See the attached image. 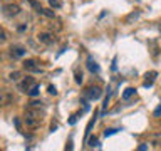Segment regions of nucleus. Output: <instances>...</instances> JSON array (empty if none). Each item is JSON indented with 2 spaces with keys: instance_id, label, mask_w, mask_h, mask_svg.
Wrapping results in <instances>:
<instances>
[{
  "instance_id": "1",
  "label": "nucleus",
  "mask_w": 161,
  "mask_h": 151,
  "mask_svg": "<svg viewBox=\"0 0 161 151\" xmlns=\"http://www.w3.org/2000/svg\"><path fill=\"white\" fill-rule=\"evenodd\" d=\"M42 118H44V109H34V108H27L25 109V116L24 121L27 124V128L35 129L42 124Z\"/></svg>"
},
{
  "instance_id": "2",
  "label": "nucleus",
  "mask_w": 161,
  "mask_h": 151,
  "mask_svg": "<svg viewBox=\"0 0 161 151\" xmlns=\"http://www.w3.org/2000/svg\"><path fill=\"white\" fill-rule=\"evenodd\" d=\"M2 12L5 17H10V19H14V17H17V15H20V7L17 3H5L3 7H2Z\"/></svg>"
},
{
  "instance_id": "3",
  "label": "nucleus",
  "mask_w": 161,
  "mask_h": 151,
  "mask_svg": "<svg viewBox=\"0 0 161 151\" xmlns=\"http://www.w3.org/2000/svg\"><path fill=\"white\" fill-rule=\"evenodd\" d=\"M22 67H24V70L32 72V74H40V72H42V67H40L39 62H37V60H34V59L24 60V62H22Z\"/></svg>"
},
{
  "instance_id": "4",
  "label": "nucleus",
  "mask_w": 161,
  "mask_h": 151,
  "mask_svg": "<svg viewBox=\"0 0 161 151\" xmlns=\"http://www.w3.org/2000/svg\"><path fill=\"white\" fill-rule=\"evenodd\" d=\"M15 101V96L10 92V91H2L0 92V106L5 108V106H10Z\"/></svg>"
},
{
  "instance_id": "5",
  "label": "nucleus",
  "mask_w": 161,
  "mask_h": 151,
  "mask_svg": "<svg viewBox=\"0 0 161 151\" xmlns=\"http://www.w3.org/2000/svg\"><path fill=\"white\" fill-rule=\"evenodd\" d=\"M37 39H39V42H42V44H45V45H50V44L55 42V35L50 34V32H40V34L37 35Z\"/></svg>"
},
{
  "instance_id": "6",
  "label": "nucleus",
  "mask_w": 161,
  "mask_h": 151,
  "mask_svg": "<svg viewBox=\"0 0 161 151\" xmlns=\"http://www.w3.org/2000/svg\"><path fill=\"white\" fill-rule=\"evenodd\" d=\"M149 143L153 144V148L161 149V131H156V133L149 134Z\"/></svg>"
},
{
  "instance_id": "7",
  "label": "nucleus",
  "mask_w": 161,
  "mask_h": 151,
  "mask_svg": "<svg viewBox=\"0 0 161 151\" xmlns=\"http://www.w3.org/2000/svg\"><path fill=\"white\" fill-rule=\"evenodd\" d=\"M156 76H158V72H156V70H149V72H146V74H144V82H143L144 87H151V86L154 84Z\"/></svg>"
},
{
  "instance_id": "8",
  "label": "nucleus",
  "mask_w": 161,
  "mask_h": 151,
  "mask_svg": "<svg viewBox=\"0 0 161 151\" xmlns=\"http://www.w3.org/2000/svg\"><path fill=\"white\" fill-rule=\"evenodd\" d=\"M101 94H103V91H101V87H89L87 91H86V98L94 101V99H99Z\"/></svg>"
},
{
  "instance_id": "9",
  "label": "nucleus",
  "mask_w": 161,
  "mask_h": 151,
  "mask_svg": "<svg viewBox=\"0 0 161 151\" xmlns=\"http://www.w3.org/2000/svg\"><path fill=\"white\" fill-rule=\"evenodd\" d=\"M25 52H27V50H25L24 47H20V45H12V47H10V55H12L14 59H20V57H24Z\"/></svg>"
},
{
  "instance_id": "10",
  "label": "nucleus",
  "mask_w": 161,
  "mask_h": 151,
  "mask_svg": "<svg viewBox=\"0 0 161 151\" xmlns=\"http://www.w3.org/2000/svg\"><path fill=\"white\" fill-rule=\"evenodd\" d=\"M34 84H35V81H34L32 77H25L24 81H20V82H19V87H20V91H22V92H27V91L32 87Z\"/></svg>"
},
{
  "instance_id": "11",
  "label": "nucleus",
  "mask_w": 161,
  "mask_h": 151,
  "mask_svg": "<svg viewBox=\"0 0 161 151\" xmlns=\"http://www.w3.org/2000/svg\"><path fill=\"white\" fill-rule=\"evenodd\" d=\"M8 79L12 81V82H20L22 81V72H19V70H14V72H10V76H8Z\"/></svg>"
},
{
  "instance_id": "12",
  "label": "nucleus",
  "mask_w": 161,
  "mask_h": 151,
  "mask_svg": "<svg viewBox=\"0 0 161 151\" xmlns=\"http://www.w3.org/2000/svg\"><path fill=\"white\" fill-rule=\"evenodd\" d=\"M87 67H89L91 72H99V65L96 64V60H94L92 57H89V59H87Z\"/></svg>"
},
{
  "instance_id": "13",
  "label": "nucleus",
  "mask_w": 161,
  "mask_h": 151,
  "mask_svg": "<svg viewBox=\"0 0 161 151\" xmlns=\"http://www.w3.org/2000/svg\"><path fill=\"white\" fill-rule=\"evenodd\" d=\"M39 84L37 82H35L34 86H32V87H30L29 91H27V92H25V94H27V96H30V98H35V96H39Z\"/></svg>"
},
{
  "instance_id": "14",
  "label": "nucleus",
  "mask_w": 161,
  "mask_h": 151,
  "mask_svg": "<svg viewBox=\"0 0 161 151\" xmlns=\"http://www.w3.org/2000/svg\"><path fill=\"white\" fill-rule=\"evenodd\" d=\"M27 108H34V109H44V103H42V101H30V103H29V106H27Z\"/></svg>"
},
{
  "instance_id": "15",
  "label": "nucleus",
  "mask_w": 161,
  "mask_h": 151,
  "mask_svg": "<svg viewBox=\"0 0 161 151\" xmlns=\"http://www.w3.org/2000/svg\"><path fill=\"white\" fill-rule=\"evenodd\" d=\"M39 14H40V15H45V17H49V19H54V17H55V14L52 12V10H45V8H40Z\"/></svg>"
},
{
  "instance_id": "16",
  "label": "nucleus",
  "mask_w": 161,
  "mask_h": 151,
  "mask_svg": "<svg viewBox=\"0 0 161 151\" xmlns=\"http://www.w3.org/2000/svg\"><path fill=\"white\" fill-rule=\"evenodd\" d=\"M49 5L52 8H60L62 7V0H49Z\"/></svg>"
},
{
  "instance_id": "17",
  "label": "nucleus",
  "mask_w": 161,
  "mask_h": 151,
  "mask_svg": "<svg viewBox=\"0 0 161 151\" xmlns=\"http://www.w3.org/2000/svg\"><path fill=\"white\" fill-rule=\"evenodd\" d=\"M133 94H134V89H133V87H128V89L123 92V99H129Z\"/></svg>"
},
{
  "instance_id": "18",
  "label": "nucleus",
  "mask_w": 161,
  "mask_h": 151,
  "mask_svg": "<svg viewBox=\"0 0 161 151\" xmlns=\"http://www.w3.org/2000/svg\"><path fill=\"white\" fill-rule=\"evenodd\" d=\"M5 40H7V32H5V30L0 27V44H3Z\"/></svg>"
},
{
  "instance_id": "19",
  "label": "nucleus",
  "mask_w": 161,
  "mask_h": 151,
  "mask_svg": "<svg viewBox=\"0 0 161 151\" xmlns=\"http://www.w3.org/2000/svg\"><path fill=\"white\" fill-rule=\"evenodd\" d=\"M116 131H118V129H114V128H111V129H106V131H104V136H111V134H114Z\"/></svg>"
},
{
  "instance_id": "20",
  "label": "nucleus",
  "mask_w": 161,
  "mask_h": 151,
  "mask_svg": "<svg viewBox=\"0 0 161 151\" xmlns=\"http://www.w3.org/2000/svg\"><path fill=\"white\" fill-rule=\"evenodd\" d=\"M75 82H77V84L82 82V74H80V72H75Z\"/></svg>"
},
{
  "instance_id": "21",
  "label": "nucleus",
  "mask_w": 161,
  "mask_h": 151,
  "mask_svg": "<svg viewBox=\"0 0 161 151\" xmlns=\"http://www.w3.org/2000/svg\"><path fill=\"white\" fill-rule=\"evenodd\" d=\"M153 114L156 116V118H159V116H161V104H159V106H158V108H156V109H154V113H153Z\"/></svg>"
},
{
  "instance_id": "22",
  "label": "nucleus",
  "mask_w": 161,
  "mask_h": 151,
  "mask_svg": "<svg viewBox=\"0 0 161 151\" xmlns=\"http://www.w3.org/2000/svg\"><path fill=\"white\" fill-rule=\"evenodd\" d=\"M49 92L55 96V94H57V89H55V87H54V86H49Z\"/></svg>"
},
{
  "instance_id": "23",
  "label": "nucleus",
  "mask_w": 161,
  "mask_h": 151,
  "mask_svg": "<svg viewBox=\"0 0 161 151\" xmlns=\"http://www.w3.org/2000/svg\"><path fill=\"white\" fill-rule=\"evenodd\" d=\"M89 146H97V139H96V138H92V139L89 141Z\"/></svg>"
},
{
  "instance_id": "24",
  "label": "nucleus",
  "mask_w": 161,
  "mask_h": 151,
  "mask_svg": "<svg viewBox=\"0 0 161 151\" xmlns=\"http://www.w3.org/2000/svg\"><path fill=\"white\" fill-rule=\"evenodd\" d=\"M146 148H148V146H146V144H141V146H139V148H138V149H139V151H144Z\"/></svg>"
},
{
  "instance_id": "25",
  "label": "nucleus",
  "mask_w": 161,
  "mask_h": 151,
  "mask_svg": "<svg viewBox=\"0 0 161 151\" xmlns=\"http://www.w3.org/2000/svg\"><path fill=\"white\" fill-rule=\"evenodd\" d=\"M0 62H2V55H0Z\"/></svg>"
}]
</instances>
